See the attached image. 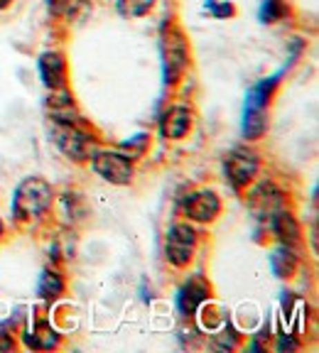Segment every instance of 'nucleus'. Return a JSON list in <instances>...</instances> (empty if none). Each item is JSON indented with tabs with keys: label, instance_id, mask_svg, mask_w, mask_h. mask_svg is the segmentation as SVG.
Masks as SVG:
<instances>
[{
	"label": "nucleus",
	"instance_id": "2eb2a0df",
	"mask_svg": "<svg viewBox=\"0 0 319 353\" xmlns=\"http://www.w3.org/2000/svg\"><path fill=\"white\" fill-rule=\"evenodd\" d=\"M270 270L280 280H287V277L295 275V270H298V255L292 253L290 245H280L278 250H273V255H270Z\"/></svg>",
	"mask_w": 319,
	"mask_h": 353
},
{
	"label": "nucleus",
	"instance_id": "f03ea898",
	"mask_svg": "<svg viewBox=\"0 0 319 353\" xmlns=\"http://www.w3.org/2000/svg\"><path fill=\"white\" fill-rule=\"evenodd\" d=\"M160 57H162V79L167 86H175L187 72L189 64V47L187 39L182 34L180 28L165 25L160 32Z\"/></svg>",
	"mask_w": 319,
	"mask_h": 353
},
{
	"label": "nucleus",
	"instance_id": "9b49d317",
	"mask_svg": "<svg viewBox=\"0 0 319 353\" xmlns=\"http://www.w3.org/2000/svg\"><path fill=\"white\" fill-rule=\"evenodd\" d=\"M37 66H39L42 83L47 88L59 91V88L66 86V59L59 54V52H42Z\"/></svg>",
	"mask_w": 319,
	"mask_h": 353
},
{
	"label": "nucleus",
	"instance_id": "412c9836",
	"mask_svg": "<svg viewBox=\"0 0 319 353\" xmlns=\"http://www.w3.org/2000/svg\"><path fill=\"white\" fill-rule=\"evenodd\" d=\"M276 348L280 353H285V351H298L300 348V341L292 334H278V343H276Z\"/></svg>",
	"mask_w": 319,
	"mask_h": 353
},
{
	"label": "nucleus",
	"instance_id": "ddd939ff",
	"mask_svg": "<svg viewBox=\"0 0 319 353\" xmlns=\"http://www.w3.org/2000/svg\"><path fill=\"white\" fill-rule=\"evenodd\" d=\"M59 334L52 329V324L47 321V316H37L32 324V329L25 334V346L28 348H39V351H50V348L59 346Z\"/></svg>",
	"mask_w": 319,
	"mask_h": 353
},
{
	"label": "nucleus",
	"instance_id": "f8f14e48",
	"mask_svg": "<svg viewBox=\"0 0 319 353\" xmlns=\"http://www.w3.org/2000/svg\"><path fill=\"white\" fill-rule=\"evenodd\" d=\"M47 110H50L52 123H74V125H81V116H79L74 99L66 94L64 88L59 91H52L50 101H47Z\"/></svg>",
	"mask_w": 319,
	"mask_h": 353
},
{
	"label": "nucleus",
	"instance_id": "4be33fe9",
	"mask_svg": "<svg viewBox=\"0 0 319 353\" xmlns=\"http://www.w3.org/2000/svg\"><path fill=\"white\" fill-rule=\"evenodd\" d=\"M12 346H15V343H12V336H10V334H6V331H0V351H10Z\"/></svg>",
	"mask_w": 319,
	"mask_h": 353
},
{
	"label": "nucleus",
	"instance_id": "6ab92c4d",
	"mask_svg": "<svg viewBox=\"0 0 319 353\" xmlns=\"http://www.w3.org/2000/svg\"><path fill=\"white\" fill-rule=\"evenodd\" d=\"M285 15L282 0H263L260 3V22H278Z\"/></svg>",
	"mask_w": 319,
	"mask_h": 353
},
{
	"label": "nucleus",
	"instance_id": "f257e3e1",
	"mask_svg": "<svg viewBox=\"0 0 319 353\" xmlns=\"http://www.w3.org/2000/svg\"><path fill=\"white\" fill-rule=\"evenodd\" d=\"M52 199V184L42 176H25L20 184H17L15 194H12V216L17 221H37L39 216H44L50 211Z\"/></svg>",
	"mask_w": 319,
	"mask_h": 353
},
{
	"label": "nucleus",
	"instance_id": "aec40b11",
	"mask_svg": "<svg viewBox=\"0 0 319 353\" xmlns=\"http://www.w3.org/2000/svg\"><path fill=\"white\" fill-rule=\"evenodd\" d=\"M209 12L216 17V20H224V17L236 15V8H233V3L224 0V3H209Z\"/></svg>",
	"mask_w": 319,
	"mask_h": 353
},
{
	"label": "nucleus",
	"instance_id": "7ed1b4c3",
	"mask_svg": "<svg viewBox=\"0 0 319 353\" xmlns=\"http://www.w3.org/2000/svg\"><path fill=\"white\" fill-rule=\"evenodd\" d=\"M52 140L74 162H84L94 154L96 138L74 123H52Z\"/></svg>",
	"mask_w": 319,
	"mask_h": 353
},
{
	"label": "nucleus",
	"instance_id": "a211bd4d",
	"mask_svg": "<svg viewBox=\"0 0 319 353\" xmlns=\"http://www.w3.org/2000/svg\"><path fill=\"white\" fill-rule=\"evenodd\" d=\"M59 204H61V209H64V214L69 216V221H77V219H81V216L86 214V209H84V201H81V196H79V194H64Z\"/></svg>",
	"mask_w": 319,
	"mask_h": 353
},
{
	"label": "nucleus",
	"instance_id": "6e6552de",
	"mask_svg": "<svg viewBox=\"0 0 319 353\" xmlns=\"http://www.w3.org/2000/svg\"><path fill=\"white\" fill-rule=\"evenodd\" d=\"M182 214L197 223H211L221 214V199L211 189H199L182 199Z\"/></svg>",
	"mask_w": 319,
	"mask_h": 353
},
{
	"label": "nucleus",
	"instance_id": "39448f33",
	"mask_svg": "<svg viewBox=\"0 0 319 353\" xmlns=\"http://www.w3.org/2000/svg\"><path fill=\"white\" fill-rule=\"evenodd\" d=\"M91 167L101 179H106L108 184H118V187L130 184L135 174L130 157L123 152H110V150H99L91 154Z\"/></svg>",
	"mask_w": 319,
	"mask_h": 353
},
{
	"label": "nucleus",
	"instance_id": "423d86ee",
	"mask_svg": "<svg viewBox=\"0 0 319 353\" xmlns=\"http://www.w3.org/2000/svg\"><path fill=\"white\" fill-rule=\"evenodd\" d=\"M255 172H258V154L248 148H236L224 157V174L236 192L253 182Z\"/></svg>",
	"mask_w": 319,
	"mask_h": 353
},
{
	"label": "nucleus",
	"instance_id": "b1692460",
	"mask_svg": "<svg viewBox=\"0 0 319 353\" xmlns=\"http://www.w3.org/2000/svg\"><path fill=\"white\" fill-rule=\"evenodd\" d=\"M3 231H6V226H3V221H0V238H3Z\"/></svg>",
	"mask_w": 319,
	"mask_h": 353
},
{
	"label": "nucleus",
	"instance_id": "20e7f679",
	"mask_svg": "<svg viewBox=\"0 0 319 353\" xmlns=\"http://www.w3.org/2000/svg\"><path fill=\"white\" fill-rule=\"evenodd\" d=\"M197 250V231L194 226L180 221L167 228L165 236V258L172 268H187Z\"/></svg>",
	"mask_w": 319,
	"mask_h": 353
},
{
	"label": "nucleus",
	"instance_id": "f3484780",
	"mask_svg": "<svg viewBox=\"0 0 319 353\" xmlns=\"http://www.w3.org/2000/svg\"><path fill=\"white\" fill-rule=\"evenodd\" d=\"M157 0H116V10L118 15L128 17V20H135V17H145L155 8Z\"/></svg>",
	"mask_w": 319,
	"mask_h": 353
},
{
	"label": "nucleus",
	"instance_id": "1a4fd4ad",
	"mask_svg": "<svg viewBox=\"0 0 319 353\" xmlns=\"http://www.w3.org/2000/svg\"><path fill=\"white\" fill-rule=\"evenodd\" d=\"M209 299H211L209 282L204 280V277L194 275L180 287V292H177V309H180L182 316H194L197 309L204 302H209Z\"/></svg>",
	"mask_w": 319,
	"mask_h": 353
},
{
	"label": "nucleus",
	"instance_id": "dca6fc26",
	"mask_svg": "<svg viewBox=\"0 0 319 353\" xmlns=\"http://www.w3.org/2000/svg\"><path fill=\"white\" fill-rule=\"evenodd\" d=\"M66 285H64V277L59 275L57 270H44L39 275V282H37V294L44 299V302H55L64 294Z\"/></svg>",
	"mask_w": 319,
	"mask_h": 353
},
{
	"label": "nucleus",
	"instance_id": "4468645a",
	"mask_svg": "<svg viewBox=\"0 0 319 353\" xmlns=\"http://www.w3.org/2000/svg\"><path fill=\"white\" fill-rule=\"evenodd\" d=\"M270 228H273V233L278 236V241H280L282 245H290V248H295V245L300 243V236H302L298 219H295L287 209H280L278 214H273Z\"/></svg>",
	"mask_w": 319,
	"mask_h": 353
},
{
	"label": "nucleus",
	"instance_id": "0eeeda50",
	"mask_svg": "<svg viewBox=\"0 0 319 353\" xmlns=\"http://www.w3.org/2000/svg\"><path fill=\"white\" fill-rule=\"evenodd\" d=\"M248 209L258 221H270L273 214L285 209V194L276 182H260L248 194Z\"/></svg>",
	"mask_w": 319,
	"mask_h": 353
},
{
	"label": "nucleus",
	"instance_id": "5701e85b",
	"mask_svg": "<svg viewBox=\"0 0 319 353\" xmlns=\"http://www.w3.org/2000/svg\"><path fill=\"white\" fill-rule=\"evenodd\" d=\"M10 3H12V0H0V10H6V8L10 6Z\"/></svg>",
	"mask_w": 319,
	"mask_h": 353
},
{
	"label": "nucleus",
	"instance_id": "9d476101",
	"mask_svg": "<svg viewBox=\"0 0 319 353\" xmlns=\"http://www.w3.org/2000/svg\"><path fill=\"white\" fill-rule=\"evenodd\" d=\"M192 110L187 105H170L160 118V135L165 140H182L192 130Z\"/></svg>",
	"mask_w": 319,
	"mask_h": 353
}]
</instances>
